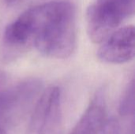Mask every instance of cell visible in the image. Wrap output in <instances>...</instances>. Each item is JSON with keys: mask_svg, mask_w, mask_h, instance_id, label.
Returning <instances> with one entry per match:
<instances>
[{"mask_svg": "<svg viewBox=\"0 0 135 134\" xmlns=\"http://www.w3.org/2000/svg\"><path fill=\"white\" fill-rule=\"evenodd\" d=\"M19 0H6V2L9 4V5H13L15 4L17 2H18Z\"/></svg>", "mask_w": 135, "mask_h": 134, "instance_id": "ba28073f", "label": "cell"}, {"mask_svg": "<svg viewBox=\"0 0 135 134\" xmlns=\"http://www.w3.org/2000/svg\"><path fill=\"white\" fill-rule=\"evenodd\" d=\"M1 83H2V76H0V101H1L2 96V93H3V91H4V89L1 86Z\"/></svg>", "mask_w": 135, "mask_h": 134, "instance_id": "52a82bcc", "label": "cell"}, {"mask_svg": "<svg viewBox=\"0 0 135 134\" xmlns=\"http://www.w3.org/2000/svg\"><path fill=\"white\" fill-rule=\"evenodd\" d=\"M119 113L123 116L134 115V79L129 83L124 91L120 103Z\"/></svg>", "mask_w": 135, "mask_h": 134, "instance_id": "8992f818", "label": "cell"}, {"mask_svg": "<svg viewBox=\"0 0 135 134\" xmlns=\"http://www.w3.org/2000/svg\"><path fill=\"white\" fill-rule=\"evenodd\" d=\"M0 134H6V132L3 129L0 128Z\"/></svg>", "mask_w": 135, "mask_h": 134, "instance_id": "9c48e42d", "label": "cell"}, {"mask_svg": "<svg viewBox=\"0 0 135 134\" xmlns=\"http://www.w3.org/2000/svg\"><path fill=\"white\" fill-rule=\"evenodd\" d=\"M99 47L97 55L103 62L123 64L134 59V27L127 25L112 33Z\"/></svg>", "mask_w": 135, "mask_h": 134, "instance_id": "277c9868", "label": "cell"}, {"mask_svg": "<svg viewBox=\"0 0 135 134\" xmlns=\"http://www.w3.org/2000/svg\"><path fill=\"white\" fill-rule=\"evenodd\" d=\"M3 39L12 49L34 47L47 57L67 58L77 47L75 8L67 1L32 6L7 25Z\"/></svg>", "mask_w": 135, "mask_h": 134, "instance_id": "6da1fadb", "label": "cell"}, {"mask_svg": "<svg viewBox=\"0 0 135 134\" xmlns=\"http://www.w3.org/2000/svg\"><path fill=\"white\" fill-rule=\"evenodd\" d=\"M134 13V0H95L87 9L89 39L102 43Z\"/></svg>", "mask_w": 135, "mask_h": 134, "instance_id": "7a4b0ae2", "label": "cell"}, {"mask_svg": "<svg viewBox=\"0 0 135 134\" xmlns=\"http://www.w3.org/2000/svg\"><path fill=\"white\" fill-rule=\"evenodd\" d=\"M61 111V91L50 86L40 95L29 123V134H48L58 124Z\"/></svg>", "mask_w": 135, "mask_h": 134, "instance_id": "3957f363", "label": "cell"}, {"mask_svg": "<svg viewBox=\"0 0 135 134\" xmlns=\"http://www.w3.org/2000/svg\"><path fill=\"white\" fill-rule=\"evenodd\" d=\"M107 111L103 93L90 102L70 134H100L105 127Z\"/></svg>", "mask_w": 135, "mask_h": 134, "instance_id": "5b68a950", "label": "cell"}]
</instances>
